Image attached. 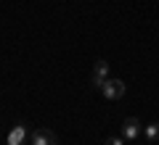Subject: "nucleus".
Segmentation results:
<instances>
[{
    "label": "nucleus",
    "instance_id": "6e6552de",
    "mask_svg": "<svg viewBox=\"0 0 159 145\" xmlns=\"http://www.w3.org/2000/svg\"><path fill=\"white\" fill-rule=\"evenodd\" d=\"M19 145H27V140H24V143H19ZM29 145H32V143H29Z\"/></svg>",
    "mask_w": 159,
    "mask_h": 145
},
{
    "label": "nucleus",
    "instance_id": "20e7f679",
    "mask_svg": "<svg viewBox=\"0 0 159 145\" xmlns=\"http://www.w3.org/2000/svg\"><path fill=\"white\" fill-rule=\"evenodd\" d=\"M27 140V127L24 124H16V127L8 132V145H19V143H24Z\"/></svg>",
    "mask_w": 159,
    "mask_h": 145
},
{
    "label": "nucleus",
    "instance_id": "9d476101",
    "mask_svg": "<svg viewBox=\"0 0 159 145\" xmlns=\"http://www.w3.org/2000/svg\"><path fill=\"white\" fill-rule=\"evenodd\" d=\"M157 145H159V140H157Z\"/></svg>",
    "mask_w": 159,
    "mask_h": 145
},
{
    "label": "nucleus",
    "instance_id": "f257e3e1",
    "mask_svg": "<svg viewBox=\"0 0 159 145\" xmlns=\"http://www.w3.org/2000/svg\"><path fill=\"white\" fill-rule=\"evenodd\" d=\"M101 92H103L106 100H119V98L125 95V82H122V79H111V77H109L106 82H103Z\"/></svg>",
    "mask_w": 159,
    "mask_h": 145
},
{
    "label": "nucleus",
    "instance_id": "f03ea898",
    "mask_svg": "<svg viewBox=\"0 0 159 145\" xmlns=\"http://www.w3.org/2000/svg\"><path fill=\"white\" fill-rule=\"evenodd\" d=\"M32 145H58L56 132H51V129H34L32 132Z\"/></svg>",
    "mask_w": 159,
    "mask_h": 145
},
{
    "label": "nucleus",
    "instance_id": "0eeeda50",
    "mask_svg": "<svg viewBox=\"0 0 159 145\" xmlns=\"http://www.w3.org/2000/svg\"><path fill=\"white\" fill-rule=\"evenodd\" d=\"M106 145H125V137H117V134H111V137H106Z\"/></svg>",
    "mask_w": 159,
    "mask_h": 145
},
{
    "label": "nucleus",
    "instance_id": "1a4fd4ad",
    "mask_svg": "<svg viewBox=\"0 0 159 145\" xmlns=\"http://www.w3.org/2000/svg\"><path fill=\"white\" fill-rule=\"evenodd\" d=\"M146 145H151V143H146Z\"/></svg>",
    "mask_w": 159,
    "mask_h": 145
},
{
    "label": "nucleus",
    "instance_id": "7ed1b4c3",
    "mask_svg": "<svg viewBox=\"0 0 159 145\" xmlns=\"http://www.w3.org/2000/svg\"><path fill=\"white\" fill-rule=\"evenodd\" d=\"M138 134H141V122H138L135 116L125 119V122H122V137L125 140H135Z\"/></svg>",
    "mask_w": 159,
    "mask_h": 145
},
{
    "label": "nucleus",
    "instance_id": "423d86ee",
    "mask_svg": "<svg viewBox=\"0 0 159 145\" xmlns=\"http://www.w3.org/2000/svg\"><path fill=\"white\" fill-rule=\"evenodd\" d=\"M143 132H146V137H148V140H159V124H157V122H151L146 129H143Z\"/></svg>",
    "mask_w": 159,
    "mask_h": 145
},
{
    "label": "nucleus",
    "instance_id": "39448f33",
    "mask_svg": "<svg viewBox=\"0 0 159 145\" xmlns=\"http://www.w3.org/2000/svg\"><path fill=\"white\" fill-rule=\"evenodd\" d=\"M93 77L106 79V77H109V63H106V61H96V66H93Z\"/></svg>",
    "mask_w": 159,
    "mask_h": 145
}]
</instances>
